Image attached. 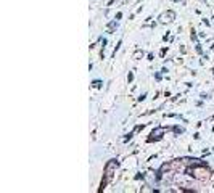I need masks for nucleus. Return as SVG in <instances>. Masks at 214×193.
<instances>
[{"mask_svg": "<svg viewBox=\"0 0 214 193\" xmlns=\"http://www.w3.org/2000/svg\"><path fill=\"white\" fill-rule=\"evenodd\" d=\"M174 18H176V15H174L172 11H168V13H163V15L160 16V21H161V23H171Z\"/></svg>", "mask_w": 214, "mask_h": 193, "instance_id": "f257e3e1", "label": "nucleus"}]
</instances>
